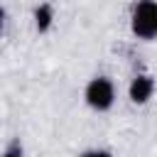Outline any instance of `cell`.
Returning <instances> with one entry per match:
<instances>
[{
    "label": "cell",
    "instance_id": "5b68a950",
    "mask_svg": "<svg viewBox=\"0 0 157 157\" xmlns=\"http://www.w3.org/2000/svg\"><path fill=\"white\" fill-rule=\"evenodd\" d=\"M25 155V150H22V145H20V140H12L10 145H7V150L0 155V157H22Z\"/></svg>",
    "mask_w": 157,
    "mask_h": 157
},
{
    "label": "cell",
    "instance_id": "3957f363",
    "mask_svg": "<svg viewBox=\"0 0 157 157\" xmlns=\"http://www.w3.org/2000/svg\"><path fill=\"white\" fill-rule=\"evenodd\" d=\"M152 91H155V81L150 74H140L130 81V88H128V96L135 105H142L152 98Z\"/></svg>",
    "mask_w": 157,
    "mask_h": 157
},
{
    "label": "cell",
    "instance_id": "8992f818",
    "mask_svg": "<svg viewBox=\"0 0 157 157\" xmlns=\"http://www.w3.org/2000/svg\"><path fill=\"white\" fill-rule=\"evenodd\" d=\"M78 157H113L108 150H86V152H81Z\"/></svg>",
    "mask_w": 157,
    "mask_h": 157
},
{
    "label": "cell",
    "instance_id": "52a82bcc",
    "mask_svg": "<svg viewBox=\"0 0 157 157\" xmlns=\"http://www.w3.org/2000/svg\"><path fill=\"white\" fill-rule=\"evenodd\" d=\"M5 7H0V34H2V29H5Z\"/></svg>",
    "mask_w": 157,
    "mask_h": 157
},
{
    "label": "cell",
    "instance_id": "277c9868",
    "mask_svg": "<svg viewBox=\"0 0 157 157\" xmlns=\"http://www.w3.org/2000/svg\"><path fill=\"white\" fill-rule=\"evenodd\" d=\"M52 22H54V7L49 2L37 5L34 7V27H37V32H49Z\"/></svg>",
    "mask_w": 157,
    "mask_h": 157
},
{
    "label": "cell",
    "instance_id": "6da1fadb",
    "mask_svg": "<svg viewBox=\"0 0 157 157\" xmlns=\"http://www.w3.org/2000/svg\"><path fill=\"white\" fill-rule=\"evenodd\" d=\"M130 29L140 39H155V34H157V5H155V0H140L132 7Z\"/></svg>",
    "mask_w": 157,
    "mask_h": 157
},
{
    "label": "cell",
    "instance_id": "7a4b0ae2",
    "mask_svg": "<svg viewBox=\"0 0 157 157\" xmlns=\"http://www.w3.org/2000/svg\"><path fill=\"white\" fill-rule=\"evenodd\" d=\"M83 98H86V103H88L93 110L103 113V110H108V108L113 105V101H115V86H113L110 78L96 76V78L88 81V86H86V91H83Z\"/></svg>",
    "mask_w": 157,
    "mask_h": 157
}]
</instances>
